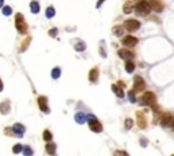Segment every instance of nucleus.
<instances>
[{"label":"nucleus","mask_w":174,"mask_h":156,"mask_svg":"<svg viewBox=\"0 0 174 156\" xmlns=\"http://www.w3.org/2000/svg\"><path fill=\"white\" fill-rule=\"evenodd\" d=\"M174 122V117L170 113H166V114H163V117H162V120H160V125L162 126H170V125H173Z\"/></svg>","instance_id":"0eeeda50"},{"label":"nucleus","mask_w":174,"mask_h":156,"mask_svg":"<svg viewBox=\"0 0 174 156\" xmlns=\"http://www.w3.org/2000/svg\"><path fill=\"white\" fill-rule=\"evenodd\" d=\"M133 2H135V0H132V2L129 0V2H126L125 4H124V12H125V14H131V12H132V10H133V7H132V3H133Z\"/></svg>","instance_id":"f3484780"},{"label":"nucleus","mask_w":174,"mask_h":156,"mask_svg":"<svg viewBox=\"0 0 174 156\" xmlns=\"http://www.w3.org/2000/svg\"><path fill=\"white\" fill-rule=\"evenodd\" d=\"M45 149H46V152H48L49 155H55V152H56V144H53V143L48 141V144H46Z\"/></svg>","instance_id":"dca6fc26"},{"label":"nucleus","mask_w":174,"mask_h":156,"mask_svg":"<svg viewBox=\"0 0 174 156\" xmlns=\"http://www.w3.org/2000/svg\"><path fill=\"white\" fill-rule=\"evenodd\" d=\"M88 126H90V129L93 130V132H102V125H101V122L98 120H95V118H93V120L88 121Z\"/></svg>","instance_id":"39448f33"},{"label":"nucleus","mask_w":174,"mask_h":156,"mask_svg":"<svg viewBox=\"0 0 174 156\" xmlns=\"http://www.w3.org/2000/svg\"><path fill=\"white\" fill-rule=\"evenodd\" d=\"M15 24H17L18 33H21V34H26L27 33V24H26V22L23 20L22 14H17V17H15Z\"/></svg>","instance_id":"7ed1b4c3"},{"label":"nucleus","mask_w":174,"mask_h":156,"mask_svg":"<svg viewBox=\"0 0 174 156\" xmlns=\"http://www.w3.org/2000/svg\"><path fill=\"white\" fill-rule=\"evenodd\" d=\"M84 49H86V45H84V42L79 41L78 43H75V50H76V52H83Z\"/></svg>","instance_id":"4be33fe9"},{"label":"nucleus","mask_w":174,"mask_h":156,"mask_svg":"<svg viewBox=\"0 0 174 156\" xmlns=\"http://www.w3.org/2000/svg\"><path fill=\"white\" fill-rule=\"evenodd\" d=\"M42 137L45 141H50V140H52V133H50V130H44Z\"/></svg>","instance_id":"a878e982"},{"label":"nucleus","mask_w":174,"mask_h":156,"mask_svg":"<svg viewBox=\"0 0 174 156\" xmlns=\"http://www.w3.org/2000/svg\"><path fill=\"white\" fill-rule=\"evenodd\" d=\"M116 155H128V154H126V152H124V151H117Z\"/></svg>","instance_id":"f704fd0d"},{"label":"nucleus","mask_w":174,"mask_h":156,"mask_svg":"<svg viewBox=\"0 0 174 156\" xmlns=\"http://www.w3.org/2000/svg\"><path fill=\"white\" fill-rule=\"evenodd\" d=\"M60 75H61L60 68H53V71H52V77H53V79H59Z\"/></svg>","instance_id":"393cba45"},{"label":"nucleus","mask_w":174,"mask_h":156,"mask_svg":"<svg viewBox=\"0 0 174 156\" xmlns=\"http://www.w3.org/2000/svg\"><path fill=\"white\" fill-rule=\"evenodd\" d=\"M105 2V0H98V3H97V8H99L101 6H102V3Z\"/></svg>","instance_id":"72a5a7b5"},{"label":"nucleus","mask_w":174,"mask_h":156,"mask_svg":"<svg viewBox=\"0 0 174 156\" xmlns=\"http://www.w3.org/2000/svg\"><path fill=\"white\" fill-rule=\"evenodd\" d=\"M113 34L117 37H120V35H122L124 34V27H121V26H114L113 27Z\"/></svg>","instance_id":"6ab92c4d"},{"label":"nucleus","mask_w":174,"mask_h":156,"mask_svg":"<svg viewBox=\"0 0 174 156\" xmlns=\"http://www.w3.org/2000/svg\"><path fill=\"white\" fill-rule=\"evenodd\" d=\"M137 124H139V128L144 129L145 128V124H147V120H145V114L143 111H137Z\"/></svg>","instance_id":"9d476101"},{"label":"nucleus","mask_w":174,"mask_h":156,"mask_svg":"<svg viewBox=\"0 0 174 156\" xmlns=\"http://www.w3.org/2000/svg\"><path fill=\"white\" fill-rule=\"evenodd\" d=\"M155 101H157V98H155V94L150 92V91H145L143 95H141L140 98V103L143 106H154L155 105Z\"/></svg>","instance_id":"f03ea898"},{"label":"nucleus","mask_w":174,"mask_h":156,"mask_svg":"<svg viewBox=\"0 0 174 156\" xmlns=\"http://www.w3.org/2000/svg\"><path fill=\"white\" fill-rule=\"evenodd\" d=\"M49 35H50V37H56V35H57V29L49 30Z\"/></svg>","instance_id":"473e14b6"},{"label":"nucleus","mask_w":174,"mask_h":156,"mask_svg":"<svg viewBox=\"0 0 174 156\" xmlns=\"http://www.w3.org/2000/svg\"><path fill=\"white\" fill-rule=\"evenodd\" d=\"M118 56L121 58H124V60H131V58H133V53L131 50H126V49H121V50H118Z\"/></svg>","instance_id":"9b49d317"},{"label":"nucleus","mask_w":174,"mask_h":156,"mask_svg":"<svg viewBox=\"0 0 174 156\" xmlns=\"http://www.w3.org/2000/svg\"><path fill=\"white\" fill-rule=\"evenodd\" d=\"M144 88H145V83L143 82V79L140 76H136L133 80V90L137 92V91H143Z\"/></svg>","instance_id":"423d86ee"},{"label":"nucleus","mask_w":174,"mask_h":156,"mask_svg":"<svg viewBox=\"0 0 174 156\" xmlns=\"http://www.w3.org/2000/svg\"><path fill=\"white\" fill-rule=\"evenodd\" d=\"M55 14H56V10L53 7H48V8H46V18H49V19H50V18L55 17Z\"/></svg>","instance_id":"b1692460"},{"label":"nucleus","mask_w":174,"mask_h":156,"mask_svg":"<svg viewBox=\"0 0 174 156\" xmlns=\"http://www.w3.org/2000/svg\"><path fill=\"white\" fill-rule=\"evenodd\" d=\"M136 43H137V38H135V37H132V35H126V37H124V39H122V45L128 46V48H132Z\"/></svg>","instance_id":"1a4fd4ad"},{"label":"nucleus","mask_w":174,"mask_h":156,"mask_svg":"<svg viewBox=\"0 0 174 156\" xmlns=\"http://www.w3.org/2000/svg\"><path fill=\"white\" fill-rule=\"evenodd\" d=\"M125 69H126V72H128V73L133 72V71H135V64L131 60H128V61H126V64H125Z\"/></svg>","instance_id":"aec40b11"},{"label":"nucleus","mask_w":174,"mask_h":156,"mask_svg":"<svg viewBox=\"0 0 174 156\" xmlns=\"http://www.w3.org/2000/svg\"><path fill=\"white\" fill-rule=\"evenodd\" d=\"M12 130H14V133L18 137H22L23 136V133H25V126L22 124H15L14 126H12Z\"/></svg>","instance_id":"f8f14e48"},{"label":"nucleus","mask_w":174,"mask_h":156,"mask_svg":"<svg viewBox=\"0 0 174 156\" xmlns=\"http://www.w3.org/2000/svg\"><path fill=\"white\" fill-rule=\"evenodd\" d=\"M151 10V4L150 2H145V0H140V2H137V4H136L135 7V11L137 15H147L148 12Z\"/></svg>","instance_id":"f257e3e1"},{"label":"nucleus","mask_w":174,"mask_h":156,"mask_svg":"<svg viewBox=\"0 0 174 156\" xmlns=\"http://www.w3.org/2000/svg\"><path fill=\"white\" fill-rule=\"evenodd\" d=\"M22 151H23V147H22L21 144H15L14 149H12V152H14V154H19V152H22Z\"/></svg>","instance_id":"c85d7f7f"},{"label":"nucleus","mask_w":174,"mask_h":156,"mask_svg":"<svg viewBox=\"0 0 174 156\" xmlns=\"http://www.w3.org/2000/svg\"><path fill=\"white\" fill-rule=\"evenodd\" d=\"M75 121H76L78 124H84L87 121V115L84 113H76V115H75Z\"/></svg>","instance_id":"2eb2a0df"},{"label":"nucleus","mask_w":174,"mask_h":156,"mask_svg":"<svg viewBox=\"0 0 174 156\" xmlns=\"http://www.w3.org/2000/svg\"><path fill=\"white\" fill-rule=\"evenodd\" d=\"M132 125H133V121H132V120H129V118H128V120H125V128H126V129L132 128Z\"/></svg>","instance_id":"2f4dec72"},{"label":"nucleus","mask_w":174,"mask_h":156,"mask_svg":"<svg viewBox=\"0 0 174 156\" xmlns=\"http://www.w3.org/2000/svg\"><path fill=\"white\" fill-rule=\"evenodd\" d=\"M38 106L44 113L48 114L49 113V107H48V98L46 96H40L38 98Z\"/></svg>","instance_id":"6e6552de"},{"label":"nucleus","mask_w":174,"mask_h":156,"mask_svg":"<svg viewBox=\"0 0 174 156\" xmlns=\"http://www.w3.org/2000/svg\"><path fill=\"white\" fill-rule=\"evenodd\" d=\"M98 69L97 68H93V69L90 71V73H88V79H90V82H93V83H95L97 80H98Z\"/></svg>","instance_id":"4468645a"},{"label":"nucleus","mask_w":174,"mask_h":156,"mask_svg":"<svg viewBox=\"0 0 174 156\" xmlns=\"http://www.w3.org/2000/svg\"><path fill=\"white\" fill-rule=\"evenodd\" d=\"M150 4H151V8H153L155 12H160V11L163 10V6L160 4V3L158 2V0H151Z\"/></svg>","instance_id":"ddd939ff"},{"label":"nucleus","mask_w":174,"mask_h":156,"mask_svg":"<svg viewBox=\"0 0 174 156\" xmlns=\"http://www.w3.org/2000/svg\"><path fill=\"white\" fill-rule=\"evenodd\" d=\"M135 90H132V91H129L128 92V98H129V102H131V103H135L136 102V98H135Z\"/></svg>","instance_id":"bb28decb"},{"label":"nucleus","mask_w":174,"mask_h":156,"mask_svg":"<svg viewBox=\"0 0 174 156\" xmlns=\"http://www.w3.org/2000/svg\"><path fill=\"white\" fill-rule=\"evenodd\" d=\"M8 110H10V103H8V101H4L2 103V113L3 114H7Z\"/></svg>","instance_id":"5701e85b"},{"label":"nucleus","mask_w":174,"mask_h":156,"mask_svg":"<svg viewBox=\"0 0 174 156\" xmlns=\"http://www.w3.org/2000/svg\"><path fill=\"white\" fill-rule=\"evenodd\" d=\"M12 14V8L11 7H3V15H6V17H10Z\"/></svg>","instance_id":"cd10ccee"},{"label":"nucleus","mask_w":174,"mask_h":156,"mask_svg":"<svg viewBox=\"0 0 174 156\" xmlns=\"http://www.w3.org/2000/svg\"><path fill=\"white\" fill-rule=\"evenodd\" d=\"M112 90L114 91V94H116L117 96H120V98H122V96H124V92H122V90L120 88L117 84H113V86H112Z\"/></svg>","instance_id":"a211bd4d"},{"label":"nucleus","mask_w":174,"mask_h":156,"mask_svg":"<svg viewBox=\"0 0 174 156\" xmlns=\"http://www.w3.org/2000/svg\"><path fill=\"white\" fill-rule=\"evenodd\" d=\"M30 10L34 12V14H38L40 12V4L37 2H31L30 3Z\"/></svg>","instance_id":"412c9836"},{"label":"nucleus","mask_w":174,"mask_h":156,"mask_svg":"<svg viewBox=\"0 0 174 156\" xmlns=\"http://www.w3.org/2000/svg\"><path fill=\"white\" fill-rule=\"evenodd\" d=\"M124 26H125V29L128 30V31H136V30H139V27H140V23H139L136 19H128V20H125V23H124Z\"/></svg>","instance_id":"20e7f679"},{"label":"nucleus","mask_w":174,"mask_h":156,"mask_svg":"<svg viewBox=\"0 0 174 156\" xmlns=\"http://www.w3.org/2000/svg\"><path fill=\"white\" fill-rule=\"evenodd\" d=\"M23 154L26 156H29V155H33V151H31V148H29V147H23Z\"/></svg>","instance_id":"c756f323"},{"label":"nucleus","mask_w":174,"mask_h":156,"mask_svg":"<svg viewBox=\"0 0 174 156\" xmlns=\"http://www.w3.org/2000/svg\"><path fill=\"white\" fill-rule=\"evenodd\" d=\"M29 43H30V38H27L26 41H25V42H23V43H22V45H21V52H23L25 49H26V46L29 45Z\"/></svg>","instance_id":"7c9ffc66"},{"label":"nucleus","mask_w":174,"mask_h":156,"mask_svg":"<svg viewBox=\"0 0 174 156\" xmlns=\"http://www.w3.org/2000/svg\"><path fill=\"white\" fill-rule=\"evenodd\" d=\"M173 128H174V122H173Z\"/></svg>","instance_id":"c9c22d12"}]
</instances>
